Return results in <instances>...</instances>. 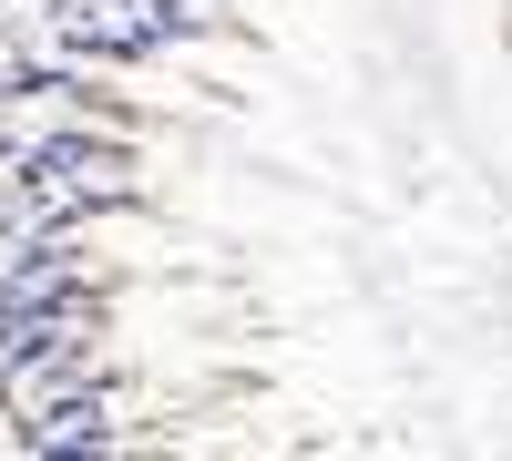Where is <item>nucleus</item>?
I'll list each match as a JSON object with an SVG mask.
<instances>
[]
</instances>
